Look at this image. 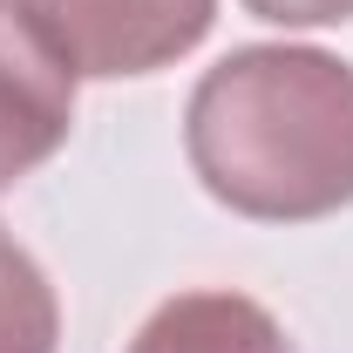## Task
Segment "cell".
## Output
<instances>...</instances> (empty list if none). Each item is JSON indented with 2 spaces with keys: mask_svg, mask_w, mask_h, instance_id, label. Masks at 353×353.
Returning a JSON list of instances; mask_svg holds the SVG:
<instances>
[{
  "mask_svg": "<svg viewBox=\"0 0 353 353\" xmlns=\"http://www.w3.org/2000/svg\"><path fill=\"white\" fill-rule=\"evenodd\" d=\"M21 7L54 41V54L95 82L157 75L183 61L218 21V0H21Z\"/></svg>",
  "mask_w": 353,
  "mask_h": 353,
  "instance_id": "2",
  "label": "cell"
},
{
  "mask_svg": "<svg viewBox=\"0 0 353 353\" xmlns=\"http://www.w3.org/2000/svg\"><path fill=\"white\" fill-rule=\"evenodd\" d=\"M130 353H292V340L245 292H176L136 326Z\"/></svg>",
  "mask_w": 353,
  "mask_h": 353,
  "instance_id": "4",
  "label": "cell"
},
{
  "mask_svg": "<svg viewBox=\"0 0 353 353\" xmlns=\"http://www.w3.org/2000/svg\"><path fill=\"white\" fill-rule=\"evenodd\" d=\"M197 183L252 224H312L353 204V61L252 41L204 68L183 109Z\"/></svg>",
  "mask_w": 353,
  "mask_h": 353,
  "instance_id": "1",
  "label": "cell"
},
{
  "mask_svg": "<svg viewBox=\"0 0 353 353\" xmlns=\"http://www.w3.org/2000/svg\"><path fill=\"white\" fill-rule=\"evenodd\" d=\"M61 347V306L34 252L0 224V353H54Z\"/></svg>",
  "mask_w": 353,
  "mask_h": 353,
  "instance_id": "5",
  "label": "cell"
},
{
  "mask_svg": "<svg viewBox=\"0 0 353 353\" xmlns=\"http://www.w3.org/2000/svg\"><path fill=\"white\" fill-rule=\"evenodd\" d=\"M245 14H259L272 28H340L353 21V0H245Z\"/></svg>",
  "mask_w": 353,
  "mask_h": 353,
  "instance_id": "6",
  "label": "cell"
},
{
  "mask_svg": "<svg viewBox=\"0 0 353 353\" xmlns=\"http://www.w3.org/2000/svg\"><path fill=\"white\" fill-rule=\"evenodd\" d=\"M75 130V68L54 54L21 0H0V190H14L28 170Z\"/></svg>",
  "mask_w": 353,
  "mask_h": 353,
  "instance_id": "3",
  "label": "cell"
}]
</instances>
